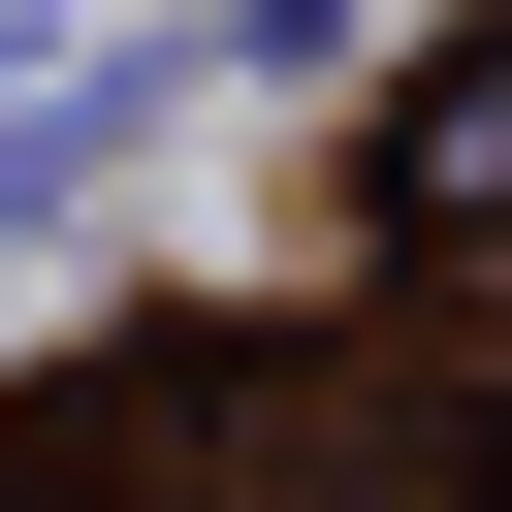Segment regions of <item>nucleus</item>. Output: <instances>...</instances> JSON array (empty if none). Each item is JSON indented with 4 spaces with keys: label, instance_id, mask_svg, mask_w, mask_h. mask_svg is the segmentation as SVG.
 <instances>
[{
    "label": "nucleus",
    "instance_id": "f257e3e1",
    "mask_svg": "<svg viewBox=\"0 0 512 512\" xmlns=\"http://www.w3.org/2000/svg\"><path fill=\"white\" fill-rule=\"evenodd\" d=\"M448 192H512V96H448Z\"/></svg>",
    "mask_w": 512,
    "mask_h": 512
}]
</instances>
